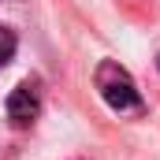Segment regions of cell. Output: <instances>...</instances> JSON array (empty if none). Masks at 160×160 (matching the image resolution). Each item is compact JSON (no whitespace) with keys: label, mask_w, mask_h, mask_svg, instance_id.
<instances>
[{"label":"cell","mask_w":160,"mask_h":160,"mask_svg":"<svg viewBox=\"0 0 160 160\" xmlns=\"http://www.w3.org/2000/svg\"><path fill=\"white\" fill-rule=\"evenodd\" d=\"M93 86L101 93V101L116 112V116H142L145 112V101L138 93V82L130 78V71L116 63V60H101L97 63V75H93Z\"/></svg>","instance_id":"6da1fadb"},{"label":"cell","mask_w":160,"mask_h":160,"mask_svg":"<svg viewBox=\"0 0 160 160\" xmlns=\"http://www.w3.org/2000/svg\"><path fill=\"white\" fill-rule=\"evenodd\" d=\"M8 119L11 127H30L41 112V82L38 78H22L11 93H8Z\"/></svg>","instance_id":"7a4b0ae2"},{"label":"cell","mask_w":160,"mask_h":160,"mask_svg":"<svg viewBox=\"0 0 160 160\" xmlns=\"http://www.w3.org/2000/svg\"><path fill=\"white\" fill-rule=\"evenodd\" d=\"M15 48H19V38L11 26H0V67H8L15 60Z\"/></svg>","instance_id":"3957f363"},{"label":"cell","mask_w":160,"mask_h":160,"mask_svg":"<svg viewBox=\"0 0 160 160\" xmlns=\"http://www.w3.org/2000/svg\"><path fill=\"white\" fill-rule=\"evenodd\" d=\"M157 71H160V56H157Z\"/></svg>","instance_id":"277c9868"}]
</instances>
